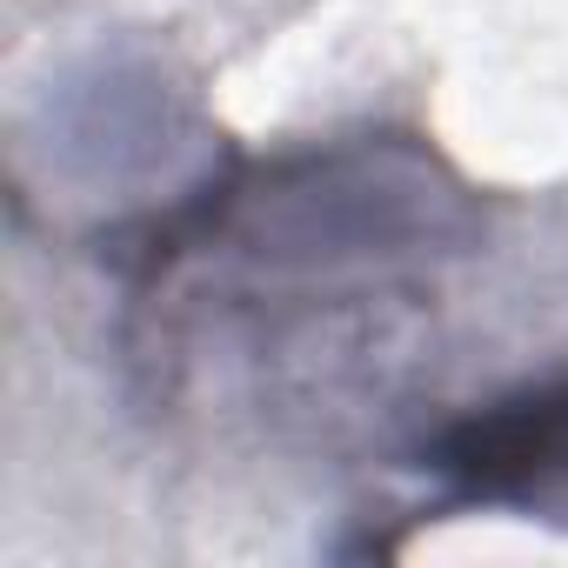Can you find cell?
<instances>
[{"label": "cell", "instance_id": "cell-1", "mask_svg": "<svg viewBox=\"0 0 568 568\" xmlns=\"http://www.w3.org/2000/svg\"><path fill=\"white\" fill-rule=\"evenodd\" d=\"M422 468L462 508H541L568 495V382L515 388L462 422H448Z\"/></svg>", "mask_w": 568, "mask_h": 568}]
</instances>
